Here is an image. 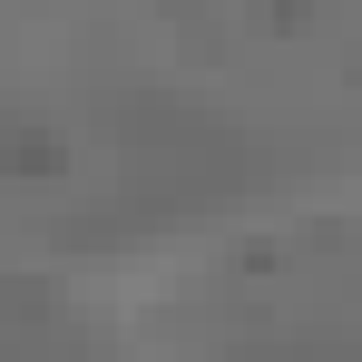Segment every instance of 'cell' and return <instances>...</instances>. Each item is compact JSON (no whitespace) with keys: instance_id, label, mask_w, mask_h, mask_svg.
I'll use <instances>...</instances> for the list:
<instances>
[{"instance_id":"1","label":"cell","mask_w":362,"mask_h":362,"mask_svg":"<svg viewBox=\"0 0 362 362\" xmlns=\"http://www.w3.org/2000/svg\"><path fill=\"white\" fill-rule=\"evenodd\" d=\"M59 167H69V147L49 127H10L0 137V177H59Z\"/></svg>"}]
</instances>
